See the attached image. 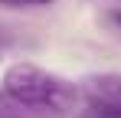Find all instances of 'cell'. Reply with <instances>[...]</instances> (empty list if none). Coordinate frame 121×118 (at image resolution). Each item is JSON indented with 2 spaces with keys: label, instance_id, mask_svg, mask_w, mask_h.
I'll return each mask as SVG.
<instances>
[{
  "label": "cell",
  "instance_id": "1",
  "mask_svg": "<svg viewBox=\"0 0 121 118\" xmlns=\"http://www.w3.org/2000/svg\"><path fill=\"white\" fill-rule=\"evenodd\" d=\"M0 92L20 105H26V108L46 112V115H59L65 108H72V102L79 98V89L69 79L56 76L43 66H33V62H13L3 72Z\"/></svg>",
  "mask_w": 121,
  "mask_h": 118
},
{
  "label": "cell",
  "instance_id": "4",
  "mask_svg": "<svg viewBox=\"0 0 121 118\" xmlns=\"http://www.w3.org/2000/svg\"><path fill=\"white\" fill-rule=\"evenodd\" d=\"M0 3H7V7H46L52 0H0Z\"/></svg>",
  "mask_w": 121,
  "mask_h": 118
},
{
  "label": "cell",
  "instance_id": "3",
  "mask_svg": "<svg viewBox=\"0 0 121 118\" xmlns=\"http://www.w3.org/2000/svg\"><path fill=\"white\" fill-rule=\"evenodd\" d=\"M0 118H46V112L26 108V105H20V102H13L10 95L0 92Z\"/></svg>",
  "mask_w": 121,
  "mask_h": 118
},
{
  "label": "cell",
  "instance_id": "2",
  "mask_svg": "<svg viewBox=\"0 0 121 118\" xmlns=\"http://www.w3.org/2000/svg\"><path fill=\"white\" fill-rule=\"evenodd\" d=\"M79 98L88 108V118H121V72H98L82 79Z\"/></svg>",
  "mask_w": 121,
  "mask_h": 118
}]
</instances>
